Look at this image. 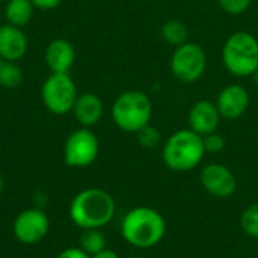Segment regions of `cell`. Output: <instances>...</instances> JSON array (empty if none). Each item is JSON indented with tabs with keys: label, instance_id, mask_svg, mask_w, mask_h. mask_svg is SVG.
<instances>
[{
	"label": "cell",
	"instance_id": "6da1fadb",
	"mask_svg": "<svg viewBox=\"0 0 258 258\" xmlns=\"http://www.w3.org/2000/svg\"><path fill=\"white\" fill-rule=\"evenodd\" d=\"M115 213L116 204L113 197L100 187L80 190L70 204V218L80 230H103L113 221Z\"/></svg>",
	"mask_w": 258,
	"mask_h": 258
},
{
	"label": "cell",
	"instance_id": "7a4b0ae2",
	"mask_svg": "<svg viewBox=\"0 0 258 258\" xmlns=\"http://www.w3.org/2000/svg\"><path fill=\"white\" fill-rule=\"evenodd\" d=\"M166 234V221L163 215L147 206L130 209L121 221L122 239L139 249L157 246Z\"/></svg>",
	"mask_w": 258,
	"mask_h": 258
},
{
	"label": "cell",
	"instance_id": "3957f363",
	"mask_svg": "<svg viewBox=\"0 0 258 258\" xmlns=\"http://www.w3.org/2000/svg\"><path fill=\"white\" fill-rule=\"evenodd\" d=\"M203 136L190 128L172 133L163 144L162 159L168 169L174 172H189L195 169L206 156Z\"/></svg>",
	"mask_w": 258,
	"mask_h": 258
},
{
	"label": "cell",
	"instance_id": "277c9868",
	"mask_svg": "<svg viewBox=\"0 0 258 258\" xmlns=\"http://www.w3.org/2000/svg\"><path fill=\"white\" fill-rule=\"evenodd\" d=\"M110 113L119 130L125 133H138L142 127L150 124L153 103L145 92L130 89L115 98Z\"/></svg>",
	"mask_w": 258,
	"mask_h": 258
},
{
	"label": "cell",
	"instance_id": "5b68a950",
	"mask_svg": "<svg viewBox=\"0 0 258 258\" xmlns=\"http://www.w3.org/2000/svg\"><path fill=\"white\" fill-rule=\"evenodd\" d=\"M222 62L234 77H252L258 70V39L245 30L234 32L224 44Z\"/></svg>",
	"mask_w": 258,
	"mask_h": 258
},
{
	"label": "cell",
	"instance_id": "8992f818",
	"mask_svg": "<svg viewBox=\"0 0 258 258\" xmlns=\"http://www.w3.org/2000/svg\"><path fill=\"white\" fill-rule=\"evenodd\" d=\"M77 97V86L70 74L51 73L41 86L42 104L53 115H67L73 112Z\"/></svg>",
	"mask_w": 258,
	"mask_h": 258
},
{
	"label": "cell",
	"instance_id": "52a82bcc",
	"mask_svg": "<svg viewBox=\"0 0 258 258\" xmlns=\"http://www.w3.org/2000/svg\"><path fill=\"white\" fill-rule=\"evenodd\" d=\"M172 76L184 83H195L200 80L207 68V54L200 44L195 42H184L175 47L171 60H169Z\"/></svg>",
	"mask_w": 258,
	"mask_h": 258
},
{
	"label": "cell",
	"instance_id": "ba28073f",
	"mask_svg": "<svg viewBox=\"0 0 258 258\" xmlns=\"http://www.w3.org/2000/svg\"><path fill=\"white\" fill-rule=\"evenodd\" d=\"M98 151L100 142L95 133L82 127L67 138L63 145V160L70 168H86L97 160Z\"/></svg>",
	"mask_w": 258,
	"mask_h": 258
},
{
	"label": "cell",
	"instance_id": "9c48e42d",
	"mask_svg": "<svg viewBox=\"0 0 258 258\" xmlns=\"http://www.w3.org/2000/svg\"><path fill=\"white\" fill-rule=\"evenodd\" d=\"M50 230V219L44 210L38 207L26 209L14 221L12 231L15 239L23 245H35L41 242Z\"/></svg>",
	"mask_w": 258,
	"mask_h": 258
},
{
	"label": "cell",
	"instance_id": "30bf717a",
	"mask_svg": "<svg viewBox=\"0 0 258 258\" xmlns=\"http://www.w3.org/2000/svg\"><path fill=\"white\" fill-rule=\"evenodd\" d=\"M203 189L215 198H231L237 190V178L234 172L222 163H209L200 172Z\"/></svg>",
	"mask_w": 258,
	"mask_h": 258
},
{
	"label": "cell",
	"instance_id": "8fae6325",
	"mask_svg": "<svg viewBox=\"0 0 258 258\" xmlns=\"http://www.w3.org/2000/svg\"><path fill=\"white\" fill-rule=\"evenodd\" d=\"M216 107L224 119H239L249 107V92L242 85L225 86L216 98Z\"/></svg>",
	"mask_w": 258,
	"mask_h": 258
},
{
	"label": "cell",
	"instance_id": "7c38bea8",
	"mask_svg": "<svg viewBox=\"0 0 258 258\" xmlns=\"http://www.w3.org/2000/svg\"><path fill=\"white\" fill-rule=\"evenodd\" d=\"M187 118L190 130L200 136H207L218 130L222 116L216 107V103L210 100H200L190 107Z\"/></svg>",
	"mask_w": 258,
	"mask_h": 258
},
{
	"label": "cell",
	"instance_id": "4fadbf2b",
	"mask_svg": "<svg viewBox=\"0 0 258 258\" xmlns=\"http://www.w3.org/2000/svg\"><path fill=\"white\" fill-rule=\"evenodd\" d=\"M45 65L54 74H68L76 60V51L70 41L63 38L53 39L44 53Z\"/></svg>",
	"mask_w": 258,
	"mask_h": 258
},
{
	"label": "cell",
	"instance_id": "5bb4252c",
	"mask_svg": "<svg viewBox=\"0 0 258 258\" xmlns=\"http://www.w3.org/2000/svg\"><path fill=\"white\" fill-rule=\"evenodd\" d=\"M29 42L21 27L12 24L0 26V57L8 62H17L27 53Z\"/></svg>",
	"mask_w": 258,
	"mask_h": 258
},
{
	"label": "cell",
	"instance_id": "9a60e30c",
	"mask_svg": "<svg viewBox=\"0 0 258 258\" xmlns=\"http://www.w3.org/2000/svg\"><path fill=\"white\" fill-rule=\"evenodd\" d=\"M103 110H104L103 101L97 94L83 92V94H79L74 103L73 115L82 127L89 128L101 119Z\"/></svg>",
	"mask_w": 258,
	"mask_h": 258
},
{
	"label": "cell",
	"instance_id": "2e32d148",
	"mask_svg": "<svg viewBox=\"0 0 258 258\" xmlns=\"http://www.w3.org/2000/svg\"><path fill=\"white\" fill-rule=\"evenodd\" d=\"M35 12V6L30 0H8L5 5V18L8 24L15 27H24L29 24Z\"/></svg>",
	"mask_w": 258,
	"mask_h": 258
},
{
	"label": "cell",
	"instance_id": "e0dca14e",
	"mask_svg": "<svg viewBox=\"0 0 258 258\" xmlns=\"http://www.w3.org/2000/svg\"><path fill=\"white\" fill-rule=\"evenodd\" d=\"M79 246L89 255H94L104 248H107V239L101 228H89L82 230L79 237Z\"/></svg>",
	"mask_w": 258,
	"mask_h": 258
},
{
	"label": "cell",
	"instance_id": "ac0fdd59",
	"mask_svg": "<svg viewBox=\"0 0 258 258\" xmlns=\"http://www.w3.org/2000/svg\"><path fill=\"white\" fill-rule=\"evenodd\" d=\"M160 35L168 44L178 47V45L187 42L189 30H187V26L183 21H180V20H168L160 29Z\"/></svg>",
	"mask_w": 258,
	"mask_h": 258
},
{
	"label": "cell",
	"instance_id": "d6986e66",
	"mask_svg": "<svg viewBox=\"0 0 258 258\" xmlns=\"http://www.w3.org/2000/svg\"><path fill=\"white\" fill-rule=\"evenodd\" d=\"M23 82V70L17 62L5 60L0 65V86L6 89H15Z\"/></svg>",
	"mask_w": 258,
	"mask_h": 258
},
{
	"label": "cell",
	"instance_id": "ffe728a7",
	"mask_svg": "<svg viewBox=\"0 0 258 258\" xmlns=\"http://www.w3.org/2000/svg\"><path fill=\"white\" fill-rule=\"evenodd\" d=\"M240 227L243 233L252 239H258V203L249 204L240 215Z\"/></svg>",
	"mask_w": 258,
	"mask_h": 258
},
{
	"label": "cell",
	"instance_id": "44dd1931",
	"mask_svg": "<svg viewBox=\"0 0 258 258\" xmlns=\"http://www.w3.org/2000/svg\"><path fill=\"white\" fill-rule=\"evenodd\" d=\"M136 138H138V142L141 147L147 148V150H154L160 145L162 142V135L159 132L157 127L151 125V124H147L145 127H142L138 133H135Z\"/></svg>",
	"mask_w": 258,
	"mask_h": 258
},
{
	"label": "cell",
	"instance_id": "7402d4cb",
	"mask_svg": "<svg viewBox=\"0 0 258 258\" xmlns=\"http://www.w3.org/2000/svg\"><path fill=\"white\" fill-rule=\"evenodd\" d=\"M218 5L230 15H240L248 11L252 0H216Z\"/></svg>",
	"mask_w": 258,
	"mask_h": 258
},
{
	"label": "cell",
	"instance_id": "603a6c76",
	"mask_svg": "<svg viewBox=\"0 0 258 258\" xmlns=\"http://www.w3.org/2000/svg\"><path fill=\"white\" fill-rule=\"evenodd\" d=\"M203 142H204L206 153H210V154H218L225 148V138L219 135L218 132L203 136Z\"/></svg>",
	"mask_w": 258,
	"mask_h": 258
},
{
	"label": "cell",
	"instance_id": "cb8c5ba5",
	"mask_svg": "<svg viewBox=\"0 0 258 258\" xmlns=\"http://www.w3.org/2000/svg\"><path fill=\"white\" fill-rule=\"evenodd\" d=\"M56 258H91V255L86 254L80 246H74V248L63 249Z\"/></svg>",
	"mask_w": 258,
	"mask_h": 258
},
{
	"label": "cell",
	"instance_id": "d4e9b609",
	"mask_svg": "<svg viewBox=\"0 0 258 258\" xmlns=\"http://www.w3.org/2000/svg\"><path fill=\"white\" fill-rule=\"evenodd\" d=\"M62 0H30V3L35 6V9H42V11H51L60 5Z\"/></svg>",
	"mask_w": 258,
	"mask_h": 258
},
{
	"label": "cell",
	"instance_id": "484cf974",
	"mask_svg": "<svg viewBox=\"0 0 258 258\" xmlns=\"http://www.w3.org/2000/svg\"><path fill=\"white\" fill-rule=\"evenodd\" d=\"M91 258H119V255L113 251V249H109V248H104L103 251L91 255Z\"/></svg>",
	"mask_w": 258,
	"mask_h": 258
},
{
	"label": "cell",
	"instance_id": "4316f807",
	"mask_svg": "<svg viewBox=\"0 0 258 258\" xmlns=\"http://www.w3.org/2000/svg\"><path fill=\"white\" fill-rule=\"evenodd\" d=\"M252 80H254V83H255V86L258 88V70L252 74Z\"/></svg>",
	"mask_w": 258,
	"mask_h": 258
},
{
	"label": "cell",
	"instance_id": "83f0119b",
	"mask_svg": "<svg viewBox=\"0 0 258 258\" xmlns=\"http://www.w3.org/2000/svg\"><path fill=\"white\" fill-rule=\"evenodd\" d=\"M3 192V178H2V174H0V195Z\"/></svg>",
	"mask_w": 258,
	"mask_h": 258
},
{
	"label": "cell",
	"instance_id": "f1b7e54d",
	"mask_svg": "<svg viewBox=\"0 0 258 258\" xmlns=\"http://www.w3.org/2000/svg\"><path fill=\"white\" fill-rule=\"evenodd\" d=\"M3 62H5V60H3V59H2V57H0V65H2V63H3Z\"/></svg>",
	"mask_w": 258,
	"mask_h": 258
},
{
	"label": "cell",
	"instance_id": "f546056e",
	"mask_svg": "<svg viewBox=\"0 0 258 258\" xmlns=\"http://www.w3.org/2000/svg\"><path fill=\"white\" fill-rule=\"evenodd\" d=\"M0 2H8V0H0Z\"/></svg>",
	"mask_w": 258,
	"mask_h": 258
}]
</instances>
